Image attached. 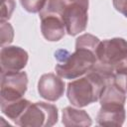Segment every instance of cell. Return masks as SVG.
<instances>
[{"label":"cell","mask_w":127,"mask_h":127,"mask_svg":"<svg viewBox=\"0 0 127 127\" xmlns=\"http://www.w3.org/2000/svg\"><path fill=\"white\" fill-rule=\"evenodd\" d=\"M96 64L91 69L106 81L114 80L118 74L127 71V42L112 38L100 42L96 51Z\"/></svg>","instance_id":"obj_1"},{"label":"cell","mask_w":127,"mask_h":127,"mask_svg":"<svg viewBox=\"0 0 127 127\" xmlns=\"http://www.w3.org/2000/svg\"><path fill=\"white\" fill-rule=\"evenodd\" d=\"M87 11L88 0H47L41 10L43 13L60 17L69 36H75L85 30L88 21Z\"/></svg>","instance_id":"obj_2"},{"label":"cell","mask_w":127,"mask_h":127,"mask_svg":"<svg viewBox=\"0 0 127 127\" xmlns=\"http://www.w3.org/2000/svg\"><path fill=\"white\" fill-rule=\"evenodd\" d=\"M57 74L63 78L74 79L86 72H89L96 64V52L75 46V51L69 53L67 50H58L55 53Z\"/></svg>","instance_id":"obj_3"},{"label":"cell","mask_w":127,"mask_h":127,"mask_svg":"<svg viewBox=\"0 0 127 127\" xmlns=\"http://www.w3.org/2000/svg\"><path fill=\"white\" fill-rule=\"evenodd\" d=\"M106 82L100 74L90 70L85 76L68 82L66 88L67 99L75 107L87 106L99 100Z\"/></svg>","instance_id":"obj_4"},{"label":"cell","mask_w":127,"mask_h":127,"mask_svg":"<svg viewBox=\"0 0 127 127\" xmlns=\"http://www.w3.org/2000/svg\"><path fill=\"white\" fill-rule=\"evenodd\" d=\"M58 108L46 102L31 103L22 116L15 122L23 127H50L58 121Z\"/></svg>","instance_id":"obj_5"},{"label":"cell","mask_w":127,"mask_h":127,"mask_svg":"<svg viewBox=\"0 0 127 127\" xmlns=\"http://www.w3.org/2000/svg\"><path fill=\"white\" fill-rule=\"evenodd\" d=\"M28 76L25 71H10L1 73V99L13 101L23 97L27 90Z\"/></svg>","instance_id":"obj_6"},{"label":"cell","mask_w":127,"mask_h":127,"mask_svg":"<svg viewBox=\"0 0 127 127\" xmlns=\"http://www.w3.org/2000/svg\"><path fill=\"white\" fill-rule=\"evenodd\" d=\"M28 53L16 46L2 47L0 52L1 73L10 71H20L28 63Z\"/></svg>","instance_id":"obj_7"},{"label":"cell","mask_w":127,"mask_h":127,"mask_svg":"<svg viewBox=\"0 0 127 127\" xmlns=\"http://www.w3.org/2000/svg\"><path fill=\"white\" fill-rule=\"evenodd\" d=\"M64 81L55 73H45L38 81V92L48 101H56L64 95Z\"/></svg>","instance_id":"obj_8"},{"label":"cell","mask_w":127,"mask_h":127,"mask_svg":"<svg viewBox=\"0 0 127 127\" xmlns=\"http://www.w3.org/2000/svg\"><path fill=\"white\" fill-rule=\"evenodd\" d=\"M41 32L43 37L49 42L60 41L66 33L64 24L55 14L40 12Z\"/></svg>","instance_id":"obj_9"},{"label":"cell","mask_w":127,"mask_h":127,"mask_svg":"<svg viewBox=\"0 0 127 127\" xmlns=\"http://www.w3.org/2000/svg\"><path fill=\"white\" fill-rule=\"evenodd\" d=\"M126 117L124 105H101L96 122L100 126H121Z\"/></svg>","instance_id":"obj_10"},{"label":"cell","mask_w":127,"mask_h":127,"mask_svg":"<svg viewBox=\"0 0 127 127\" xmlns=\"http://www.w3.org/2000/svg\"><path fill=\"white\" fill-rule=\"evenodd\" d=\"M126 101V93L122 87L115 81H107L102 89L99 97L101 105H124Z\"/></svg>","instance_id":"obj_11"},{"label":"cell","mask_w":127,"mask_h":127,"mask_svg":"<svg viewBox=\"0 0 127 127\" xmlns=\"http://www.w3.org/2000/svg\"><path fill=\"white\" fill-rule=\"evenodd\" d=\"M63 124L66 127H79L90 126L92 121L90 116L85 110L76 109L71 106H67L63 109Z\"/></svg>","instance_id":"obj_12"},{"label":"cell","mask_w":127,"mask_h":127,"mask_svg":"<svg viewBox=\"0 0 127 127\" xmlns=\"http://www.w3.org/2000/svg\"><path fill=\"white\" fill-rule=\"evenodd\" d=\"M1 103V111L4 115H6L9 119L13 120L14 123L22 116L31 102L23 97L13 101H3L0 100Z\"/></svg>","instance_id":"obj_13"},{"label":"cell","mask_w":127,"mask_h":127,"mask_svg":"<svg viewBox=\"0 0 127 127\" xmlns=\"http://www.w3.org/2000/svg\"><path fill=\"white\" fill-rule=\"evenodd\" d=\"M21 6L29 13H38L44 8L47 0H20Z\"/></svg>","instance_id":"obj_14"},{"label":"cell","mask_w":127,"mask_h":127,"mask_svg":"<svg viewBox=\"0 0 127 127\" xmlns=\"http://www.w3.org/2000/svg\"><path fill=\"white\" fill-rule=\"evenodd\" d=\"M0 40H1V46L4 47L5 44H10L13 41L14 38V30L12 26L7 22H1L0 27Z\"/></svg>","instance_id":"obj_15"},{"label":"cell","mask_w":127,"mask_h":127,"mask_svg":"<svg viewBox=\"0 0 127 127\" xmlns=\"http://www.w3.org/2000/svg\"><path fill=\"white\" fill-rule=\"evenodd\" d=\"M15 1L14 0H2L1 4V22H4L10 19L14 8H15Z\"/></svg>","instance_id":"obj_16"},{"label":"cell","mask_w":127,"mask_h":127,"mask_svg":"<svg viewBox=\"0 0 127 127\" xmlns=\"http://www.w3.org/2000/svg\"><path fill=\"white\" fill-rule=\"evenodd\" d=\"M114 8L127 18V0H112Z\"/></svg>","instance_id":"obj_17"},{"label":"cell","mask_w":127,"mask_h":127,"mask_svg":"<svg viewBox=\"0 0 127 127\" xmlns=\"http://www.w3.org/2000/svg\"><path fill=\"white\" fill-rule=\"evenodd\" d=\"M121 87L122 89L125 91L126 95H127V71L124 72V73H121V74H118L115 79H114Z\"/></svg>","instance_id":"obj_18"}]
</instances>
